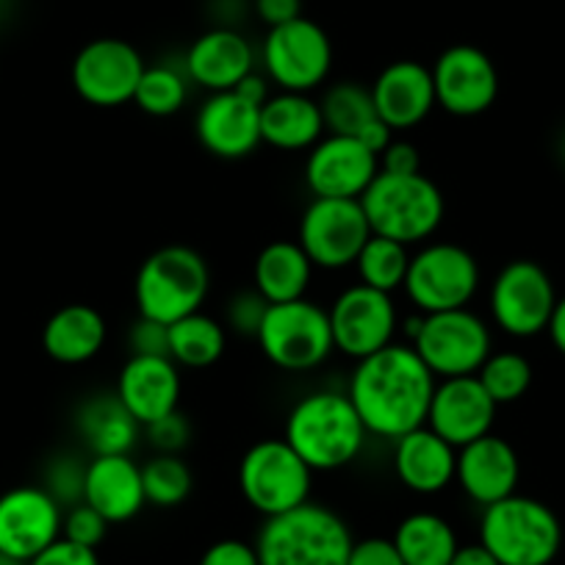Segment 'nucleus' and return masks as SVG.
Listing matches in <instances>:
<instances>
[{"instance_id":"1","label":"nucleus","mask_w":565,"mask_h":565,"mask_svg":"<svg viewBox=\"0 0 565 565\" xmlns=\"http://www.w3.org/2000/svg\"><path fill=\"white\" fill-rule=\"evenodd\" d=\"M436 374L418 358L413 344H388L355 361L347 396L355 405L369 436L394 444L427 424Z\"/></svg>"},{"instance_id":"2","label":"nucleus","mask_w":565,"mask_h":565,"mask_svg":"<svg viewBox=\"0 0 565 565\" xmlns=\"http://www.w3.org/2000/svg\"><path fill=\"white\" fill-rule=\"evenodd\" d=\"M366 427L347 391H311L286 416L282 438L313 471H339L355 463L366 444Z\"/></svg>"},{"instance_id":"3","label":"nucleus","mask_w":565,"mask_h":565,"mask_svg":"<svg viewBox=\"0 0 565 565\" xmlns=\"http://www.w3.org/2000/svg\"><path fill=\"white\" fill-rule=\"evenodd\" d=\"M352 546L350 524L311 499L289 513L264 519L255 535L260 565H347Z\"/></svg>"},{"instance_id":"4","label":"nucleus","mask_w":565,"mask_h":565,"mask_svg":"<svg viewBox=\"0 0 565 565\" xmlns=\"http://www.w3.org/2000/svg\"><path fill=\"white\" fill-rule=\"evenodd\" d=\"M361 205L374 236L394 238L405 247L436 236L447 214L444 192L424 172H377L372 186L361 194Z\"/></svg>"},{"instance_id":"5","label":"nucleus","mask_w":565,"mask_h":565,"mask_svg":"<svg viewBox=\"0 0 565 565\" xmlns=\"http://www.w3.org/2000/svg\"><path fill=\"white\" fill-rule=\"evenodd\" d=\"M211 271L203 255L186 244H170L141 260L134 297L139 317L172 324L198 313L209 297Z\"/></svg>"},{"instance_id":"6","label":"nucleus","mask_w":565,"mask_h":565,"mask_svg":"<svg viewBox=\"0 0 565 565\" xmlns=\"http://www.w3.org/2000/svg\"><path fill=\"white\" fill-rule=\"evenodd\" d=\"M480 543L499 565H552L563 546V526L548 504L513 493L482 508Z\"/></svg>"},{"instance_id":"7","label":"nucleus","mask_w":565,"mask_h":565,"mask_svg":"<svg viewBox=\"0 0 565 565\" xmlns=\"http://www.w3.org/2000/svg\"><path fill=\"white\" fill-rule=\"evenodd\" d=\"M407 335L436 380L477 374L493 352L491 328L469 308L422 313L407 322Z\"/></svg>"},{"instance_id":"8","label":"nucleus","mask_w":565,"mask_h":565,"mask_svg":"<svg viewBox=\"0 0 565 565\" xmlns=\"http://www.w3.org/2000/svg\"><path fill=\"white\" fill-rule=\"evenodd\" d=\"M313 469L286 438H264L238 463V491L264 519L289 513L311 499Z\"/></svg>"},{"instance_id":"9","label":"nucleus","mask_w":565,"mask_h":565,"mask_svg":"<svg viewBox=\"0 0 565 565\" xmlns=\"http://www.w3.org/2000/svg\"><path fill=\"white\" fill-rule=\"evenodd\" d=\"M255 341L266 361L282 372H311L335 352L328 308L306 297L266 308Z\"/></svg>"},{"instance_id":"10","label":"nucleus","mask_w":565,"mask_h":565,"mask_svg":"<svg viewBox=\"0 0 565 565\" xmlns=\"http://www.w3.org/2000/svg\"><path fill=\"white\" fill-rule=\"evenodd\" d=\"M480 264L455 242H424L411 255L402 291L422 313L469 308L480 291Z\"/></svg>"},{"instance_id":"11","label":"nucleus","mask_w":565,"mask_h":565,"mask_svg":"<svg viewBox=\"0 0 565 565\" xmlns=\"http://www.w3.org/2000/svg\"><path fill=\"white\" fill-rule=\"evenodd\" d=\"M260 64L269 84L280 92H313L328 81L333 70V42L328 31L308 18H297L269 29Z\"/></svg>"},{"instance_id":"12","label":"nucleus","mask_w":565,"mask_h":565,"mask_svg":"<svg viewBox=\"0 0 565 565\" xmlns=\"http://www.w3.org/2000/svg\"><path fill=\"white\" fill-rule=\"evenodd\" d=\"M488 306L502 333L513 339H532L548 328L557 306V291L541 264L519 258L499 269L497 280L491 282Z\"/></svg>"},{"instance_id":"13","label":"nucleus","mask_w":565,"mask_h":565,"mask_svg":"<svg viewBox=\"0 0 565 565\" xmlns=\"http://www.w3.org/2000/svg\"><path fill=\"white\" fill-rule=\"evenodd\" d=\"M372 236L361 200L313 198L302 211L297 242L317 269H347Z\"/></svg>"},{"instance_id":"14","label":"nucleus","mask_w":565,"mask_h":565,"mask_svg":"<svg viewBox=\"0 0 565 565\" xmlns=\"http://www.w3.org/2000/svg\"><path fill=\"white\" fill-rule=\"evenodd\" d=\"M328 317L335 352L352 361H363L394 344L396 328H399V313L391 295L369 289L363 282L347 286L328 308Z\"/></svg>"},{"instance_id":"15","label":"nucleus","mask_w":565,"mask_h":565,"mask_svg":"<svg viewBox=\"0 0 565 565\" xmlns=\"http://www.w3.org/2000/svg\"><path fill=\"white\" fill-rule=\"evenodd\" d=\"M145 67L148 64L130 42L103 36L81 47L78 56L73 58L70 78L84 103L97 108H117L134 103V92Z\"/></svg>"},{"instance_id":"16","label":"nucleus","mask_w":565,"mask_h":565,"mask_svg":"<svg viewBox=\"0 0 565 565\" xmlns=\"http://www.w3.org/2000/svg\"><path fill=\"white\" fill-rule=\"evenodd\" d=\"M436 103L452 117H480L497 103L499 73L482 47L452 45L430 67Z\"/></svg>"},{"instance_id":"17","label":"nucleus","mask_w":565,"mask_h":565,"mask_svg":"<svg viewBox=\"0 0 565 565\" xmlns=\"http://www.w3.org/2000/svg\"><path fill=\"white\" fill-rule=\"evenodd\" d=\"M380 172V159L355 136L328 134L308 150L306 186L313 198L361 200Z\"/></svg>"},{"instance_id":"18","label":"nucleus","mask_w":565,"mask_h":565,"mask_svg":"<svg viewBox=\"0 0 565 565\" xmlns=\"http://www.w3.org/2000/svg\"><path fill=\"white\" fill-rule=\"evenodd\" d=\"M64 508L42 486H18L0 493V552L34 559L62 537Z\"/></svg>"},{"instance_id":"19","label":"nucleus","mask_w":565,"mask_h":565,"mask_svg":"<svg viewBox=\"0 0 565 565\" xmlns=\"http://www.w3.org/2000/svg\"><path fill=\"white\" fill-rule=\"evenodd\" d=\"M497 407L477 374L438 380L430 411H427V427L455 449H460L491 433L497 422Z\"/></svg>"},{"instance_id":"20","label":"nucleus","mask_w":565,"mask_h":565,"mask_svg":"<svg viewBox=\"0 0 565 565\" xmlns=\"http://www.w3.org/2000/svg\"><path fill=\"white\" fill-rule=\"evenodd\" d=\"M181 366L167 355H130L117 377V399L141 424L159 422L181 405Z\"/></svg>"},{"instance_id":"21","label":"nucleus","mask_w":565,"mask_h":565,"mask_svg":"<svg viewBox=\"0 0 565 565\" xmlns=\"http://www.w3.org/2000/svg\"><path fill=\"white\" fill-rule=\"evenodd\" d=\"M194 134L216 159H244L260 145V108L238 97L233 89L214 92L200 106Z\"/></svg>"},{"instance_id":"22","label":"nucleus","mask_w":565,"mask_h":565,"mask_svg":"<svg viewBox=\"0 0 565 565\" xmlns=\"http://www.w3.org/2000/svg\"><path fill=\"white\" fill-rule=\"evenodd\" d=\"M519 455H515V449L504 438L493 436V433L458 449L455 482L480 508L513 497L515 488H519Z\"/></svg>"},{"instance_id":"23","label":"nucleus","mask_w":565,"mask_h":565,"mask_svg":"<svg viewBox=\"0 0 565 565\" xmlns=\"http://www.w3.org/2000/svg\"><path fill=\"white\" fill-rule=\"evenodd\" d=\"M372 89L377 117L391 130H411L430 117L436 103V86H433L430 67L402 58L391 62L383 73L374 78Z\"/></svg>"},{"instance_id":"24","label":"nucleus","mask_w":565,"mask_h":565,"mask_svg":"<svg viewBox=\"0 0 565 565\" xmlns=\"http://www.w3.org/2000/svg\"><path fill=\"white\" fill-rule=\"evenodd\" d=\"M84 502L92 504L108 524L136 519L148 504L141 466L130 455H92L86 463Z\"/></svg>"},{"instance_id":"25","label":"nucleus","mask_w":565,"mask_h":565,"mask_svg":"<svg viewBox=\"0 0 565 565\" xmlns=\"http://www.w3.org/2000/svg\"><path fill=\"white\" fill-rule=\"evenodd\" d=\"M394 475L407 491L433 497L447 491L458 471V449L427 424L394 441Z\"/></svg>"},{"instance_id":"26","label":"nucleus","mask_w":565,"mask_h":565,"mask_svg":"<svg viewBox=\"0 0 565 565\" xmlns=\"http://www.w3.org/2000/svg\"><path fill=\"white\" fill-rule=\"evenodd\" d=\"M189 81L214 92L236 89L255 70V51L238 31L211 29L192 42L183 58Z\"/></svg>"},{"instance_id":"27","label":"nucleus","mask_w":565,"mask_h":565,"mask_svg":"<svg viewBox=\"0 0 565 565\" xmlns=\"http://www.w3.org/2000/svg\"><path fill=\"white\" fill-rule=\"evenodd\" d=\"M324 130L319 100L306 92H277L260 106V141L282 153L311 150Z\"/></svg>"},{"instance_id":"28","label":"nucleus","mask_w":565,"mask_h":565,"mask_svg":"<svg viewBox=\"0 0 565 565\" xmlns=\"http://www.w3.org/2000/svg\"><path fill=\"white\" fill-rule=\"evenodd\" d=\"M108 324L97 308L73 302L53 313L42 328V350L64 366H81L100 355Z\"/></svg>"},{"instance_id":"29","label":"nucleus","mask_w":565,"mask_h":565,"mask_svg":"<svg viewBox=\"0 0 565 565\" xmlns=\"http://www.w3.org/2000/svg\"><path fill=\"white\" fill-rule=\"evenodd\" d=\"M317 266L300 247V242H271L258 253L253 264V289L269 306L302 300L311 286Z\"/></svg>"},{"instance_id":"30","label":"nucleus","mask_w":565,"mask_h":565,"mask_svg":"<svg viewBox=\"0 0 565 565\" xmlns=\"http://www.w3.org/2000/svg\"><path fill=\"white\" fill-rule=\"evenodd\" d=\"M75 424L92 455H130L141 433V424L125 411L117 394L92 396L75 416Z\"/></svg>"},{"instance_id":"31","label":"nucleus","mask_w":565,"mask_h":565,"mask_svg":"<svg viewBox=\"0 0 565 565\" xmlns=\"http://www.w3.org/2000/svg\"><path fill=\"white\" fill-rule=\"evenodd\" d=\"M394 546L405 565H449L458 552V532L444 515L418 510L405 515L394 530Z\"/></svg>"},{"instance_id":"32","label":"nucleus","mask_w":565,"mask_h":565,"mask_svg":"<svg viewBox=\"0 0 565 565\" xmlns=\"http://www.w3.org/2000/svg\"><path fill=\"white\" fill-rule=\"evenodd\" d=\"M227 333L214 317L198 311L170 324V358L178 366L209 369L225 355Z\"/></svg>"},{"instance_id":"33","label":"nucleus","mask_w":565,"mask_h":565,"mask_svg":"<svg viewBox=\"0 0 565 565\" xmlns=\"http://www.w3.org/2000/svg\"><path fill=\"white\" fill-rule=\"evenodd\" d=\"M319 108H322L328 134L355 136V139L366 130V125L380 119L372 100V89L358 84V81H339V84L330 86L319 100Z\"/></svg>"},{"instance_id":"34","label":"nucleus","mask_w":565,"mask_h":565,"mask_svg":"<svg viewBox=\"0 0 565 565\" xmlns=\"http://www.w3.org/2000/svg\"><path fill=\"white\" fill-rule=\"evenodd\" d=\"M407 264H411V253H407L405 244L372 233L352 266L358 271V282H363L369 289L394 295L405 286Z\"/></svg>"},{"instance_id":"35","label":"nucleus","mask_w":565,"mask_h":565,"mask_svg":"<svg viewBox=\"0 0 565 565\" xmlns=\"http://www.w3.org/2000/svg\"><path fill=\"white\" fill-rule=\"evenodd\" d=\"M189 100V75L172 64H150L141 73L139 86L134 92V103L139 111L150 117H172Z\"/></svg>"},{"instance_id":"36","label":"nucleus","mask_w":565,"mask_h":565,"mask_svg":"<svg viewBox=\"0 0 565 565\" xmlns=\"http://www.w3.org/2000/svg\"><path fill=\"white\" fill-rule=\"evenodd\" d=\"M141 486L145 499L153 508H178L186 502L194 491V475L181 455L159 452L141 466Z\"/></svg>"},{"instance_id":"37","label":"nucleus","mask_w":565,"mask_h":565,"mask_svg":"<svg viewBox=\"0 0 565 565\" xmlns=\"http://www.w3.org/2000/svg\"><path fill=\"white\" fill-rule=\"evenodd\" d=\"M477 380L497 405H510V402H519L530 391L532 363L521 352L513 350L491 352L488 361L480 366V372H477Z\"/></svg>"},{"instance_id":"38","label":"nucleus","mask_w":565,"mask_h":565,"mask_svg":"<svg viewBox=\"0 0 565 565\" xmlns=\"http://www.w3.org/2000/svg\"><path fill=\"white\" fill-rule=\"evenodd\" d=\"M84 480H86V463L75 455H62L53 460L45 471V491L62 504L64 510L73 504L84 502Z\"/></svg>"},{"instance_id":"39","label":"nucleus","mask_w":565,"mask_h":565,"mask_svg":"<svg viewBox=\"0 0 565 565\" xmlns=\"http://www.w3.org/2000/svg\"><path fill=\"white\" fill-rule=\"evenodd\" d=\"M108 521L97 513L92 504L81 502L73 504V508L64 510V521H62V537L67 541L78 543V546L86 548H97L108 535Z\"/></svg>"},{"instance_id":"40","label":"nucleus","mask_w":565,"mask_h":565,"mask_svg":"<svg viewBox=\"0 0 565 565\" xmlns=\"http://www.w3.org/2000/svg\"><path fill=\"white\" fill-rule=\"evenodd\" d=\"M145 436L153 444L156 452L181 455L189 447V438H192V422L181 411H172L167 416H161L159 422L148 424Z\"/></svg>"},{"instance_id":"41","label":"nucleus","mask_w":565,"mask_h":565,"mask_svg":"<svg viewBox=\"0 0 565 565\" xmlns=\"http://www.w3.org/2000/svg\"><path fill=\"white\" fill-rule=\"evenodd\" d=\"M266 308H269V302H266L258 291H242V295H236L227 302V324H231L236 333L253 335L255 339L260 322H264Z\"/></svg>"},{"instance_id":"42","label":"nucleus","mask_w":565,"mask_h":565,"mask_svg":"<svg viewBox=\"0 0 565 565\" xmlns=\"http://www.w3.org/2000/svg\"><path fill=\"white\" fill-rule=\"evenodd\" d=\"M128 344L134 355H167L170 358V324L156 319L139 317L128 333Z\"/></svg>"},{"instance_id":"43","label":"nucleus","mask_w":565,"mask_h":565,"mask_svg":"<svg viewBox=\"0 0 565 565\" xmlns=\"http://www.w3.org/2000/svg\"><path fill=\"white\" fill-rule=\"evenodd\" d=\"M200 565H260L255 543L225 537V541L211 543L200 557Z\"/></svg>"},{"instance_id":"44","label":"nucleus","mask_w":565,"mask_h":565,"mask_svg":"<svg viewBox=\"0 0 565 565\" xmlns=\"http://www.w3.org/2000/svg\"><path fill=\"white\" fill-rule=\"evenodd\" d=\"M29 565H100V557H97V548H86L67 537H58L45 552L29 559Z\"/></svg>"},{"instance_id":"45","label":"nucleus","mask_w":565,"mask_h":565,"mask_svg":"<svg viewBox=\"0 0 565 565\" xmlns=\"http://www.w3.org/2000/svg\"><path fill=\"white\" fill-rule=\"evenodd\" d=\"M347 565H405L391 537H363L352 546Z\"/></svg>"},{"instance_id":"46","label":"nucleus","mask_w":565,"mask_h":565,"mask_svg":"<svg viewBox=\"0 0 565 565\" xmlns=\"http://www.w3.org/2000/svg\"><path fill=\"white\" fill-rule=\"evenodd\" d=\"M380 159V172H394V175H413V172H422V156H418L416 145L405 139H394Z\"/></svg>"},{"instance_id":"47","label":"nucleus","mask_w":565,"mask_h":565,"mask_svg":"<svg viewBox=\"0 0 565 565\" xmlns=\"http://www.w3.org/2000/svg\"><path fill=\"white\" fill-rule=\"evenodd\" d=\"M255 14L269 29L302 18V0H255Z\"/></svg>"},{"instance_id":"48","label":"nucleus","mask_w":565,"mask_h":565,"mask_svg":"<svg viewBox=\"0 0 565 565\" xmlns=\"http://www.w3.org/2000/svg\"><path fill=\"white\" fill-rule=\"evenodd\" d=\"M233 92H236L238 97H244L247 103H253V106H258V108L264 106V103L271 97L269 78H266V75H258L255 70L247 75V78L238 81V86Z\"/></svg>"},{"instance_id":"49","label":"nucleus","mask_w":565,"mask_h":565,"mask_svg":"<svg viewBox=\"0 0 565 565\" xmlns=\"http://www.w3.org/2000/svg\"><path fill=\"white\" fill-rule=\"evenodd\" d=\"M449 565H499V559L482 546L480 541L477 543H466V546H458L455 557L449 559Z\"/></svg>"},{"instance_id":"50","label":"nucleus","mask_w":565,"mask_h":565,"mask_svg":"<svg viewBox=\"0 0 565 565\" xmlns=\"http://www.w3.org/2000/svg\"><path fill=\"white\" fill-rule=\"evenodd\" d=\"M548 339H552L554 350L559 355H565V297H557V306H554L552 319H548V328H546Z\"/></svg>"},{"instance_id":"51","label":"nucleus","mask_w":565,"mask_h":565,"mask_svg":"<svg viewBox=\"0 0 565 565\" xmlns=\"http://www.w3.org/2000/svg\"><path fill=\"white\" fill-rule=\"evenodd\" d=\"M0 565H29V563H25V559L12 557V554H3V552H0Z\"/></svg>"}]
</instances>
